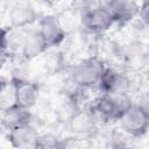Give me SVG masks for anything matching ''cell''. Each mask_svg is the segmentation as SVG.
Returning a JSON list of instances; mask_svg holds the SVG:
<instances>
[{"mask_svg": "<svg viewBox=\"0 0 149 149\" xmlns=\"http://www.w3.org/2000/svg\"><path fill=\"white\" fill-rule=\"evenodd\" d=\"M106 66L105 61L99 56L86 57L72 66L70 80L73 85L84 90L97 87Z\"/></svg>", "mask_w": 149, "mask_h": 149, "instance_id": "cell-1", "label": "cell"}, {"mask_svg": "<svg viewBox=\"0 0 149 149\" xmlns=\"http://www.w3.org/2000/svg\"><path fill=\"white\" fill-rule=\"evenodd\" d=\"M81 26L92 34H102L115 23L112 14L98 3L86 7L80 15Z\"/></svg>", "mask_w": 149, "mask_h": 149, "instance_id": "cell-2", "label": "cell"}, {"mask_svg": "<svg viewBox=\"0 0 149 149\" xmlns=\"http://www.w3.org/2000/svg\"><path fill=\"white\" fill-rule=\"evenodd\" d=\"M120 130L129 137H142L149 130V119L135 102L118 120Z\"/></svg>", "mask_w": 149, "mask_h": 149, "instance_id": "cell-3", "label": "cell"}, {"mask_svg": "<svg viewBox=\"0 0 149 149\" xmlns=\"http://www.w3.org/2000/svg\"><path fill=\"white\" fill-rule=\"evenodd\" d=\"M119 55L126 66L132 70H141L149 65V43L132 41L119 49Z\"/></svg>", "mask_w": 149, "mask_h": 149, "instance_id": "cell-4", "label": "cell"}, {"mask_svg": "<svg viewBox=\"0 0 149 149\" xmlns=\"http://www.w3.org/2000/svg\"><path fill=\"white\" fill-rule=\"evenodd\" d=\"M37 30L49 48L58 47L66 37V30L58 16L54 14L42 15L37 22Z\"/></svg>", "mask_w": 149, "mask_h": 149, "instance_id": "cell-5", "label": "cell"}, {"mask_svg": "<svg viewBox=\"0 0 149 149\" xmlns=\"http://www.w3.org/2000/svg\"><path fill=\"white\" fill-rule=\"evenodd\" d=\"M97 87L104 94L116 93V92H129L130 80L122 71L111 66H106Z\"/></svg>", "mask_w": 149, "mask_h": 149, "instance_id": "cell-6", "label": "cell"}, {"mask_svg": "<svg viewBox=\"0 0 149 149\" xmlns=\"http://www.w3.org/2000/svg\"><path fill=\"white\" fill-rule=\"evenodd\" d=\"M40 137L41 135L31 123L16 127L7 132L8 142L13 148L19 149H37L40 146Z\"/></svg>", "mask_w": 149, "mask_h": 149, "instance_id": "cell-7", "label": "cell"}, {"mask_svg": "<svg viewBox=\"0 0 149 149\" xmlns=\"http://www.w3.org/2000/svg\"><path fill=\"white\" fill-rule=\"evenodd\" d=\"M98 125L93 120L88 109H78L69 119V129L74 137L87 139L94 135Z\"/></svg>", "mask_w": 149, "mask_h": 149, "instance_id": "cell-8", "label": "cell"}, {"mask_svg": "<svg viewBox=\"0 0 149 149\" xmlns=\"http://www.w3.org/2000/svg\"><path fill=\"white\" fill-rule=\"evenodd\" d=\"M12 81L15 93V104L31 109L38 99V85L34 81L22 78H13Z\"/></svg>", "mask_w": 149, "mask_h": 149, "instance_id": "cell-9", "label": "cell"}, {"mask_svg": "<svg viewBox=\"0 0 149 149\" xmlns=\"http://www.w3.org/2000/svg\"><path fill=\"white\" fill-rule=\"evenodd\" d=\"M48 48H49L48 44L43 40L37 28L36 29L27 28L24 31L23 40H22V44H21L20 56L23 59L29 61V59L36 58L37 56L42 55Z\"/></svg>", "mask_w": 149, "mask_h": 149, "instance_id": "cell-10", "label": "cell"}, {"mask_svg": "<svg viewBox=\"0 0 149 149\" xmlns=\"http://www.w3.org/2000/svg\"><path fill=\"white\" fill-rule=\"evenodd\" d=\"M38 13L28 3H16L8 13V22L12 28H29L35 22H38Z\"/></svg>", "mask_w": 149, "mask_h": 149, "instance_id": "cell-11", "label": "cell"}, {"mask_svg": "<svg viewBox=\"0 0 149 149\" xmlns=\"http://www.w3.org/2000/svg\"><path fill=\"white\" fill-rule=\"evenodd\" d=\"M106 9L112 14L115 23L127 24L139 15L140 6L136 0H112Z\"/></svg>", "mask_w": 149, "mask_h": 149, "instance_id": "cell-12", "label": "cell"}, {"mask_svg": "<svg viewBox=\"0 0 149 149\" xmlns=\"http://www.w3.org/2000/svg\"><path fill=\"white\" fill-rule=\"evenodd\" d=\"M31 120L33 114L30 109L17 104L10 105L1 111V127L7 132L27 123H31Z\"/></svg>", "mask_w": 149, "mask_h": 149, "instance_id": "cell-13", "label": "cell"}, {"mask_svg": "<svg viewBox=\"0 0 149 149\" xmlns=\"http://www.w3.org/2000/svg\"><path fill=\"white\" fill-rule=\"evenodd\" d=\"M0 102H1V111L15 104V93L12 80L8 83L2 81L0 90Z\"/></svg>", "mask_w": 149, "mask_h": 149, "instance_id": "cell-14", "label": "cell"}, {"mask_svg": "<svg viewBox=\"0 0 149 149\" xmlns=\"http://www.w3.org/2000/svg\"><path fill=\"white\" fill-rule=\"evenodd\" d=\"M63 146H64V143H62V140L55 135L47 134V135H41V137H40L38 148H59Z\"/></svg>", "mask_w": 149, "mask_h": 149, "instance_id": "cell-15", "label": "cell"}, {"mask_svg": "<svg viewBox=\"0 0 149 149\" xmlns=\"http://www.w3.org/2000/svg\"><path fill=\"white\" fill-rule=\"evenodd\" d=\"M139 17L144 24L149 26V0H144L141 3L139 10Z\"/></svg>", "mask_w": 149, "mask_h": 149, "instance_id": "cell-16", "label": "cell"}, {"mask_svg": "<svg viewBox=\"0 0 149 149\" xmlns=\"http://www.w3.org/2000/svg\"><path fill=\"white\" fill-rule=\"evenodd\" d=\"M139 105V107L143 111V113L147 115V118L149 119V91L142 93L136 102Z\"/></svg>", "mask_w": 149, "mask_h": 149, "instance_id": "cell-17", "label": "cell"}, {"mask_svg": "<svg viewBox=\"0 0 149 149\" xmlns=\"http://www.w3.org/2000/svg\"><path fill=\"white\" fill-rule=\"evenodd\" d=\"M44 5H47V6H55V5H57V3H59L62 0H41Z\"/></svg>", "mask_w": 149, "mask_h": 149, "instance_id": "cell-18", "label": "cell"}]
</instances>
